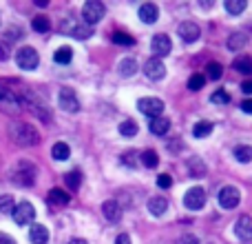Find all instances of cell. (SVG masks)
I'll return each mask as SVG.
<instances>
[{
  "instance_id": "obj_25",
  "label": "cell",
  "mask_w": 252,
  "mask_h": 244,
  "mask_svg": "<svg viewBox=\"0 0 252 244\" xmlns=\"http://www.w3.org/2000/svg\"><path fill=\"white\" fill-rule=\"evenodd\" d=\"M223 7H226L228 13H232V16H239L241 11H246L248 2H246V0H226V2H223Z\"/></svg>"
},
{
  "instance_id": "obj_6",
  "label": "cell",
  "mask_w": 252,
  "mask_h": 244,
  "mask_svg": "<svg viewBox=\"0 0 252 244\" xmlns=\"http://www.w3.org/2000/svg\"><path fill=\"white\" fill-rule=\"evenodd\" d=\"M82 18L87 20V25H95L104 18V4L100 0H89L82 7Z\"/></svg>"
},
{
  "instance_id": "obj_21",
  "label": "cell",
  "mask_w": 252,
  "mask_h": 244,
  "mask_svg": "<svg viewBox=\"0 0 252 244\" xmlns=\"http://www.w3.org/2000/svg\"><path fill=\"white\" fill-rule=\"evenodd\" d=\"M148 126H151V131L155 135H164V133H168V129H170V120L164 118V116H159V118H153Z\"/></svg>"
},
{
  "instance_id": "obj_46",
  "label": "cell",
  "mask_w": 252,
  "mask_h": 244,
  "mask_svg": "<svg viewBox=\"0 0 252 244\" xmlns=\"http://www.w3.org/2000/svg\"><path fill=\"white\" fill-rule=\"evenodd\" d=\"M0 244H16L11 236H7V233H0Z\"/></svg>"
},
{
  "instance_id": "obj_4",
  "label": "cell",
  "mask_w": 252,
  "mask_h": 244,
  "mask_svg": "<svg viewBox=\"0 0 252 244\" xmlns=\"http://www.w3.org/2000/svg\"><path fill=\"white\" fill-rule=\"evenodd\" d=\"M0 109L7 111V114L16 116L22 111V102H20V96H18L13 89L4 87L2 82H0Z\"/></svg>"
},
{
  "instance_id": "obj_30",
  "label": "cell",
  "mask_w": 252,
  "mask_h": 244,
  "mask_svg": "<svg viewBox=\"0 0 252 244\" xmlns=\"http://www.w3.org/2000/svg\"><path fill=\"white\" fill-rule=\"evenodd\" d=\"M235 71H239V74H250L252 71V60L248 56H239L235 60Z\"/></svg>"
},
{
  "instance_id": "obj_36",
  "label": "cell",
  "mask_w": 252,
  "mask_h": 244,
  "mask_svg": "<svg viewBox=\"0 0 252 244\" xmlns=\"http://www.w3.org/2000/svg\"><path fill=\"white\" fill-rule=\"evenodd\" d=\"M80 182H82V171L75 169V171H69V173H66V184H69L73 191L80 187Z\"/></svg>"
},
{
  "instance_id": "obj_14",
  "label": "cell",
  "mask_w": 252,
  "mask_h": 244,
  "mask_svg": "<svg viewBox=\"0 0 252 244\" xmlns=\"http://www.w3.org/2000/svg\"><path fill=\"white\" fill-rule=\"evenodd\" d=\"M235 236L241 242H250L252 240V218L250 215H241L235 224Z\"/></svg>"
},
{
  "instance_id": "obj_22",
  "label": "cell",
  "mask_w": 252,
  "mask_h": 244,
  "mask_svg": "<svg viewBox=\"0 0 252 244\" xmlns=\"http://www.w3.org/2000/svg\"><path fill=\"white\" fill-rule=\"evenodd\" d=\"M51 156H53V160H58V162L69 160V156H71L69 144L66 142H56L53 144V149H51Z\"/></svg>"
},
{
  "instance_id": "obj_28",
  "label": "cell",
  "mask_w": 252,
  "mask_h": 244,
  "mask_svg": "<svg viewBox=\"0 0 252 244\" xmlns=\"http://www.w3.org/2000/svg\"><path fill=\"white\" fill-rule=\"evenodd\" d=\"M142 164L148 166V169H155V166L159 164V156H157V151H153V149L144 151L142 153Z\"/></svg>"
},
{
  "instance_id": "obj_35",
  "label": "cell",
  "mask_w": 252,
  "mask_h": 244,
  "mask_svg": "<svg viewBox=\"0 0 252 244\" xmlns=\"http://www.w3.org/2000/svg\"><path fill=\"white\" fill-rule=\"evenodd\" d=\"M120 133L126 135V138H133V135L137 133V124H135V120H124L122 124H120Z\"/></svg>"
},
{
  "instance_id": "obj_39",
  "label": "cell",
  "mask_w": 252,
  "mask_h": 244,
  "mask_svg": "<svg viewBox=\"0 0 252 244\" xmlns=\"http://www.w3.org/2000/svg\"><path fill=\"white\" fill-rule=\"evenodd\" d=\"M244 44H246V36L244 34H235V36H230V40H228V47H230L232 51L241 49Z\"/></svg>"
},
{
  "instance_id": "obj_20",
  "label": "cell",
  "mask_w": 252,
  "mask_h": 244,
  "mask_svg": "<svg viewBox=\"0 0 252 244\" xmlns=\"http://www.w3.org/2000/svg\"><path fill=\"white\" fill-rule=\"evenodd\" d=\"M49 202L56 206H64L71 202V196L66 191H62V189H51V191H49Z\"/></svg>"
},
{
  "instance_id": "obj_34",
  "label": "cell",
  "mask_w": 252,
  "mask_h": 244,
  "mask_svg": "<svg viewBox=\"0 0 252 244\" xmlns=\"http://www.w3.org/2000/svg\"><path fill=\"white\" fill-rule=\"evenodd\" d=\"M13 198L11 196H0V213H7V215H13Z\"/></svg>"
},
{
  "instance_id": "obj_29",
  "label": "cell",
  "mask_w": 252,
  "mask_h": 244,
  "mask_svg": "<svg viewBox=\"0 0 252 244\" xmlns=\"http://www.w3.org/2000/svg\"><path fill=\"white\" fill-rule=\"evenodd\" d=\"M135 71H137V62H135L133 58H124V60L120 62V74L126 76V78H130Z\"/></svg>"
},
{
  "instance_id": "obj_11",
  "label": "cell",
  "mask_w": 252,
  "mask_h": 244,
  "mask_svg": "<svg viewBox=\"0 0 252 244\" xmlns=\"http://www.w3.org/2000/svg\"><path fill=\"white\" fill-rule=\"evenodd\" d=\"M151 49H153V53H155V58L168 56L170 49H173V42H170V38L166 34H157V36H153Z\"/></svg>"
},
{
  "instance_id": "obj_15",
  "label": "cell",
  "mask_w": 252,
  "mask_h": 244,
  "mask_svg": "<svg viewBox=\"0 0 252 244\" xmlns=\"http://www.w3.org/2000/svg\"><path fill=\"white\" fill-rule=\"evenodd\" d=\"M102 213H104V218L109 220V222H120L124 211L118 200H106L104 204H102Z\"/></svg>"
},
{
  "instance_id": "obj_5",
  "label": "cell",
  "mask_w": 252,
  "mask_h": 244,
  "mask_svg": "<svg viewBox=\"0 0 252 244\" xmlns=\"http://www.w3.org/2000/svg\"><path fill=\"white\" fill-rule=\"evenodd\" d=\"M38 62H40V56L33 47H22V49L16 51V65L20 67V69L31 71V69L38 67Z\"/></svg>"
},
{
  "instance_id": "obj_8",
  "label": "cell",
  "mask_w": 252,
  "mask_h": 244,
  "mask_svg": "<svg viewBox=\"0 0 252 244\" xmlns=\"http://www.w3.org/2000/svg\"><path fill=\"white\" fill-rule=\"evenodd\" d=\"M184 204H186V209H190V211H199L201 206L206 204V191L201 187L188 189L186 196H184Z\"/></svg>"
},
{
  "instance_id": "obj_9",
  "label": "cell",
  "mask_w": 252,
  "mask_h": 244,
  "mask_svg": "<svg viewBox=\"0 0 252 244\" xmlns=\"http://www.w3.org/2000/svg\"><path fill=\"white\" fill-rule=\"evenodd\" d=\"M139 111H142L144 116H148V118H159L161 111H164V102L159 100V98H142V100L137 102Z\"/></svg>"
},
{
  "instance_id": "obj_2",
  "label": "cell",
  "mask_w": 252,
  "mask_h": 244,
  "mask_svg": "<svg viewBox=\"0 0 252 244\" xmlns=\"http://www.w3.org/2000/svg\"><path fill=\"white\" fill-rule=\"evenodd\" d=\"M20 102H22V107H27V109L31 111L33 116H38V120H42V122H51V114H49V109L44 107V102L40 100L38 96H35L31 89H20Z\"/></svg>"
},
{
  "instance_id": "obj_18",
  "label": "cell",
  "mask_w": 252,
  "mask_h": 244,
  "mask_svg": "<svg viewBox=\"0 0 252 244\" xmlns=\"http://www.w3.org/2000/svg\"><path fill=\"white\" fill-rule=\"evenodd\" d=\"M148 211H151V215H155V218H159V215H164L166 211H168V200L161 196H155L148 200Z\"/></svg>"
},
{
  "instance_id": "obj_43",
  "label": "cell",
  "mask_w": 252,
  "mask_h": 244,
  "mask_svg": "<svg viewBox=\"0 0 252 244\" xmlns=\"http://www.w3.org/2000/svg\"><path fill=\"white\" fill-rule=\"evenodd\" d=\"M177 244H199V240H197V236H192V233H182V236L177 238Z\"/></svg>"
},
{
  "instance_id": "obj_48",
  "label": "cell",
  "mask_w": 252,
  "mask_h": 244,
  "mask_svg": "<svg viewBox=\"0 0 252 244\" xmlns=\"http://www.w3.org/2000/svg\"><path fill=\"white\" fill-rule=\"evenodd\" d=\"M115 244H130V238L126 236V233H122V236H118V240H115Z\"/></svg>"
},
{
  "instance_id": "obj_23",
  "label": "cell",
  "mask_w": 252,
  "mask_h": 244,
  "mask_svg": "<svg viewBox=\"0 0 252 244\" xmlns=\"http://www.w3.org/2000/svg\"><path fill=\"white\" fill-rule=\"evenodd\" d=\"M71 60H73V51L69 47H60L53 53V62H58V65H69Z\"/></svg>"
},
{
  "instance_id": "obj_40",
  "label": "cell",
  "mask_w": 252,
  "mask_h": 244,
  "mask_svg": "<svg viewBox=\"0 0 252 244\" xmlns=\"http://www.w3.org/2000/svg\"><path fill=\"white\" fill-rule=\"evenodd\" d=\"M137 158H142V153L128 151V153H124V156H122V162H124V164H128V166H137Z\"/></svg>"
},
{
  "instance_id": "obj_47",
  "label": "cell",
  "mask_w": 252,
  "mask_h": 244,
  "mask_svg": "<svg viewBox=\"0 0 252 244\" xmlns=\"http://www.w3.org/2000/svg\"><path fill=\"white\" fill-rule=\"evenodd\" d=\"M241 91H244V93H250V96H252V80H246V82L241 84Z\"/></svg>"
},
{
  "instance_id": "obj_12",
  "label": "cell",
  "mask_w": 252,
  "mask_h": 244,
  "mask_svg": "<svg viewBox=\"0 0 252 244\" xmlns=\"http://www.w3.org/2000/svg\"><path fill=\"white\" fill-rule=\"evenodd\" d=\"M58 102H60V107L66 114H75V111L80 109V100L75 98V93L71 91V89H62L60 96H58Z\"/></svg>"
},
{
  "instance_id": "obj_38",
  "label": "cell",
  "mask_w": 252,
  "mask_h": 244,
  "mask_svg": "<svg viewBox=\"0 0 252 244\" xmlns=\"http://www.w3.org/2000/svg\"><path fill=\"white\" fill-rule=\"evenodd\" d=\"M206 71H208V78L210 80H219L221 78V65L219 62H208V67H206Z\"/></svg>"
},
{
  "instance_id": "obj_24",
  "label": "cell",
  "mask_w": 252,
  "mask_h": 244,
  "mask_svg": "<svg viewBox=\"0 0 252 244\" xmlns=\"http://www.w3.org/2000/svg\"><path fill=\"white\" fill-rule=\"evenodd\" d=\"M213 133V122L208 120H199L195 126H192V135L195 138H206V135Z\"/></svg>"
},
{
  "instance_id": "obj_31",
  "label": "cell",
  "mask_w": 252,
  "mask_h": 244,
  "mask_svg": "<svg viewBox=\"0 0 252 244\" xmlns=\"http://www.w3.org/2000/svg\"><path fill=\"white\" fill-rule=\"evenodd\" d=\"M31 27H33L35 31H40V34H47V31L51 29V22H49V18H47V16H38V18H33Z\"/></svg>"
},
{
  "instance_id": "obj_26",
  "label": "cell",
  "mask_w": 252,
  "mask_h": 244,
  "mask_svg": "<svg viewBox=\"0 0 252 244\" xmlns=\"http://www.w3.org/2000/svg\"><path fill=\"white\" fill-rule=\"evenodd\" d=\"M188 171H190L192 178H199V175L206 173V164L199 158H190V160H188Z\"/></svg>"
},
{
  "instance_id": "obj_42",
  "label": "cell",
  "mask_w": 252,
  "mask_h": 244,
  "mask_svg": "<svg viewBox=\"0 0 252 244\" xmlns=\"http://www.w3.org/2000/svg\"><path fill=\"white\" fill-rule=\"evenodd\" d=\"M113 42L115 44H133V38L122 34V31H118V34H113Z\"/></svg>"
},
{
  "instance_id": "obj_45",
  "label": "cell",
  "mask_w": 252,
  "mask_h": 244,
  "mask_svg": "<svg viewBox=\"0 0 252 244\" xmlns=\"http://www.w3.org/2000/svg\"><path fill=\"white\" fill-rule=\"evenodd\" d=\"M241 111L252 116V100H244V102H241Z\"/></svg>"
},
{
  "instance_id": "obj_44",
  "label": "cell",
  "mask_w": 252,
  "mask_h": 244,
  "mask_svg": "<svg viewBox=\"0 0 252 244\" xmlns=\"http://www.w3.org/2000/svg\"><path fill=\"white\" fill-rule=\"evenodd\" d=\"M9 58V44L7 42H0V62H4Z\"/></svg>"
},
{
  "instance_id": "obj_3",
  "label": "cell",
  "mask_w": 252,
  "mask_h": 244,
  "mask_svg": "<svg viewBox=\"0 0 252 244\" xmlns=\"http://www.w3.org/2000/svg\"><path fill=\"white\" fill-rule=\"evenodd\" d=\"M11 178L16 184H22V187H31L35 182V166L31 164L29 160H20L11 171Z\"/></svg>"
},
{
  "instance_id": "obj_33",
  "label": "cell",
  "mask_w": 252,
  "mask_h": 244,
  "mask_svg": "<svg viewBox=\"0 0 252 244\" xmlns=\"http://www.w3.org/2000/svg\"><path fill=\"white\" fill-rule=\"evenodd\" d=\"M69 31L75 36V38H80V40H84V38H89V36H93V31H91V27H89V25H73Z\"/></svg>"
},
{
  "instance_id": "obj_41",
  "label": "cell",
  "mask_w": 252,
  "mask_h": 244,
  "mask_svg": "<svg viewBox=\"0 0 252 244\" xmlns=\"http://www.w3.org/2000/svg\"><path fill=\"white\" fill-rule=\"evenodd\" d=\"M170 184H173V178H170L168 173L157 175V187L159 189H170Z\"/></svg>"
},
{
  "instance_id": "obj_37",
  "label": "cell",
  "mask_w": 252,
  "mask_h": 244,
  "mask_svg": "<svg viewBox=\"0 0 252 244\" xmlns=\"http://www.w3.org/2000/svg\"><path fill=\"white\" fill-rule=\"evenodd\" d=\"M210 102H213V105H228V102H230V96H228L223 89H219V91H215L213 96H210Z\"/></svg>"
},
{
  "instance_id": "obj_7",
  "label": "cell",
  "mask_w": 252,
  "mask_h": 244,
  "mask_svg": "<svg viewBox=\"0 0 252 244\" xmlns=\"http://www.w3.org/2000/svg\"><path fill=\"white\" fill-rule=\"evenodd\" d=\"M33 218H35V209L31 202H20V204H16V209H13V222H16L18 227L31 224Z\"/></svg>"
},
{
  "instance_id": "obj_17",
  "label": "cell",
  "mask_w": 252,
  "mask_h": 244,
  "mask_svg": "<svg viewBox=\"0 0 252 244\" xmlns=\"http://www.w3.org/2000/svg\"><path fill=\"white\" fill-rule=\"evenodd\" d=\"M159 18V9H157V4L153 2H146L139 7V20L146 22V25H153V22Z\"/></svg>"
},
{
  "instance_id": "obj_16",
  "label": "cell",
  "mask_w": 252,
  "mask_h": 244,
  "mask_svg": "<svg viewBox=\"0 0 252 244\" xmlns=\"http://www.w3.org/2000/svg\"><path fill=\"white\" fill-rule=\"evenodd\" d=\"M177 31H179L184 42H195V40H199V36H201L199 27H197L195 22H182Z\"/></svg>"
},
{
  "instance_id": "obj_1",
  "label": "cell",
  "mask_w": 252,
  "mask_h": 244,
  "mask_svg": "<svg viewBox=\"0 0 252 244\" xmlns=\"http://www.w3.org/2000/svg\"><path fill=\"white\" fill-rule=\"evenodd\" d=\"M9 135H11L13 142L22 144V147H33V144L40 142L38 131L31 124H27V122H13V124L9 126Z\"/></svg>"
},
{
  "instance_id": "obj_32",
  "label": "cell",
  "mask_w": 252,
  "mask_h": 244,
  "mask_svg": "<svg viewBox=\"0 0 252 244\" xmlns=\"http://www.w3.org/2000/svg\"><path fill=\"white\" fill-rule=\"evenodd\" d=\"M204 84H206V76H201V74H192L188 78V89L190 91H199V89H204Z\"/></svg>"
},
{
  "instance_id": "obj_10",
  "label": "cell",
  "mask_w": 252,
  "mask_h": 244,
  "mask_svg": "<svg viewBox=\"0 0 252 244\" xmlns=\"http://www.w3.org/2000/svg\"><path fill=\"white\" fill-rule=\"evenodd\" d=\"M241 200V193L237 187H232V184H228V187H223L221 191H219V204L223 206V209H235L237 204H239Z\"/></svg>"
},
{
  "instance_id": "obj_13",
  "label": "cell",
  "mask_w": 252,
  "mask_h": 244,
  "mask_svg": "<svg viewBox=\"0 0 252 244\" xmlns=\"http://www.w3.org/2000/svg\"><path fill=\"white\" fill-rule=\"evenodd\" d=\"M144 74H146L151 80H161L164 78L166 67H164V62H161V58H151V60H146V65H144Z\"/></svg>"
},
{
  "instance_id": "obj_27",
  "label": "cell",
  "mask_w": 252,
  "mask_h": 244,
  "mask_svg": "<svg viewBox=\"0 0 252 244\" xmlns=\"http://www.w3.org/2000/svg\"><path fill=\"white\" fill-rule=\"evenodd\" d=\"M235 158L241 162V164H248L252 160V147H248V144H239V147L235 149Z\"/></svg>"
},
{
  "instance_id": "obj_19",
  "label": "cell",
  "mask_w": 252,
  "mask_h": 244,
  "mask_svg": "<svg viewBox=\"0 0 252 244\" xmlns=\"http://www.w3.org/2000/svg\"><path fill=\"white\" fill-rule=\"evenodd\" d=\"M29 240H31V244H47V242H49V231H47V227H42V224H31Z\"/></svg>"
},
{
  "instance_id": "obj_49",
  "label": "cell",
  "mask_w": 252,
  "mask_h": 244,
  "mask_svg": "<svg viewBox=\"0 0 252 244\" xmlns=\"http://www.w3.org/2000/svg\"><path fill=\"white\" fill-rule=\"evenodd\" d=\"M69 244H89L87 240H82V238H73V240H71Z\"/></svg>"
}]
</instances>
